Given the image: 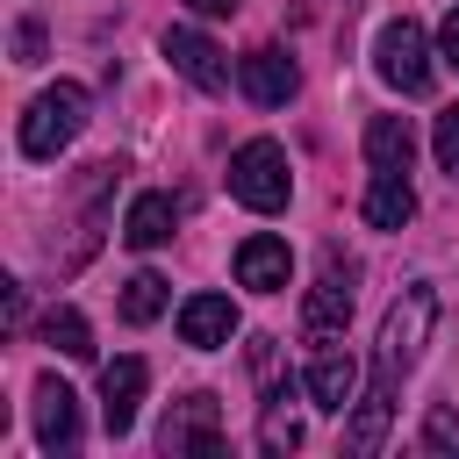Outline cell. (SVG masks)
I'll use <instances>...</instances> for the list:
<instances>
[{
	"instance_id": "19",
	"label": "cell",
	"mask_w": 459,
	"mask_h": 459,
	"mask_svg": "<svg viewBox=\"0 0 459 459\" xmlns=\"http://www.w3.org/2000/svg\"><path fill=\"white\" fill-rule=\"evenodd\" d=\"M258 445H265V452H294V445H301V416L287 409V394H265V416H258Z\"/></svg>"
},
{
	"instance_id": "6",
	"label": "cell",
	"mask_w": 459,
	"mask_h": 459,
	"mask_svg": "<svg viewBox=\"0 0 459 459\" xmlns=\"http://www.w3.org/2000/svg\"><path fill=\"white\" fill-rule=\"evenodd\" d=\"M158 452H165V459H215V452H222V402H215V394L172 402V416H165V430H158Z\"/></svg>"
},
{
	"instance_id": "17",
	"label": "cell",
	"mask_w": 459,
	"mask_h": 459,
	"mask_svg": "<svg viewBox=\"0 0 459 459\" xmlns=\"http://www.w3.org/2000/svg\"><path fill=\"white\" fill-rule=\"evenodd\" d=\"M165 301H172V287H165L158 273H129V280H122V323H158Z\"/></svg>"
},
{
	"instance_id": "16",
	"label": "cell",
	"mask_w": 459,
	"mask_h": 459,
	"mask_svg": "<svg viewBox=\"0 0 459 459\" xmlns=\"http://www.w3.org/2000/svg\"><path fill=\"white\" fill-rule=\"evenodd\" d=\"M416 215V186L402 179V172H373V186H366V222L373 230H402Z\"/></svg>"
},
{
	"instance_id": "5",
	"label": "cell",
	"mask_w": 459,
	"mask_h": 459,
	"mask_svg": "<svg viewBox=\"0 0 459 459\" xmlns=\"http://www.w3.org/2000/svg\"><path fill=\"white\" fill-rule=\"evenodd\" d=\"M373 65H380V79H387L394 93H430V43H423V29H416L409 14H394V22L373 36Z\"/></svg>"
},
{
	"instance_id": "11",
	"label": "cell",
	"mask_w": 459,
	"mask_h": 459,
	"mask_svg": "<svg viewBox=\"0 0 459 459\" xmlns=\"http://www.w3.org/2000/svg\"><path fill=\"white\" fill-rule=\"evenodd\" d=\"M237 280H244L251 294H280V287L294 280V251H287L280 237H244V244H237Z\"/></svg>"
},
{
	"instance_id": "24",
	"label": "cell",
	"mask_w": 459,
	"mask_h": 459,
	"mask_svg": "<svg viewBox=\"0 0 459 459\" xmlns=\"http://www.w3.org/2000/svg\"><path fill=\"white\" fill-rule=\"evenodd\" d=\"M194 14H237V0H186Z\"/></svg>"
},
{
	"instance_id": "10",
	"label": "cell",
	"mask_w": 459,
	"mask_h": 459,
	"mask_svg": "<svg viewBox=\"0 0 459 459\" xmlns=\"http://www.w3.org/2000/svg\"><path fill=\"white\" fill-rule=\"evenodd\" d=\"M36 445L43 452H72L79 445V394L65 380H36Z\"/></svg>"
},
{
	"instance_id": "21",
	"label": "cell",
	"mask_w": 459,
	"mask_h": 459,
	"mask_svg": "<svg viewBox=\"0 0 459 459\" xmlns=\"http://www.w3.org/2000/svg\"><path fill=\"white\" fill-rule=\"evenodd\" d=\"M423 445H430V452H459V416H452V409H430Z\"/></svg>"
},
{
	"instance_id": "4",
	"label": "cell",
	"mask_w": 459,
	"mask_h": 459,
	"mask_svg": "<svg viewBox=\"0 0 459 459\" xmlns=\"http://www.w3.org/2000/svg\"><path fill=\"white\" fill-rule=\"evenodd\" d=\"M351 280H359V265H351L344 251H323V280H316L308 301H301V337H308V351H316V344H344V323H351Z\"/></svg>"
},
{
	"instance_id": "1",
	"label": "cell",
	"mask_w": 459,
	"mask_h": 459,
	"mask_svg": "<svg viewBox=\"0 0 459 459\" xmlns=\"http://www.w3.org/2000/svg\"><path fill=\"white\" fill-rule=\"evenodd\" d=\"M430 323H437V294L416 280L394 294V308L380 316V344H373V387L359 402V416L344 423V452H380L387 445V409H394V380L423 359L430 344Z\"/></svg>"
},
{
	"instance_id": "13",
	"label": "cell",
	"mask_w": 459,
	"mask_h": 459,
	"mask_svg": "<svg viewBox=\"0 0 459 459\" xmlns=\"http://www.w3.org/2000/svg\"><path fill=\"white\" fill-rule=\"evenodd\" d=\"M294 86H301V72H294V57H287V50L258 43V50L244 57V93H251L258 108H280V100H294Z\"/></svg>"
},
{
	"instance_id": "15",
	"label": "cell",
	"mask_w": 459,
	"mask_h": 459,
	"mask_svg": "<svg viewBox=\"0 0 459 459\" xmlns=\"http://www.w3.org/2000/svg\"><path fill=\"white\" fill-rule=\"evenodd\" d=\"M172 222H179L172 194H136V201H129V215H122V237H129L136 251H158V244L172 237Z\"/></svg>"
},
{
	"instance_id": "25",
	"label": "cell",
	"mask_w": 459,
	"mask_h": 459,
	"mask_svg": "<svg viewBox=\"0 0 459 459\" xmlns=\"http://www.w3.org/2000/svg\"><path fill=\"white\" fill-rule=\"evenodd\" d=\"M344 7H359V0H344Z\"/></svg>"
},
{
	"instance_id": "3",
	"label": "cell",
	"mask_w": 459,
	"mask_h": 459,
	"mask_svg": "<svg viewBox=\"0 0 459 459\" xmlns=\"http://www.w3.org/2000/svg\"><path fill=\"white\" fill-rule=\"evenodd\" d=\"M79 129H86V86L57 79V86H43V93L29 100V115H22V151H29V158H57Z\"/></svg>"
},
{
	"instance_id": "14",
	"label": "cell",
	"mask_w": 459,
	"mask_h": 459,
	"mask_svg": "<svg viewBox=\"0 0 459 459\" xmlns=\"http://www.w3.org/2000/svg\"><path fill=\"white\" fill-rule=\"evenodd\" d=\"M366 158H373V172H409V158H416L409 115H373L366 122Z\"/></svg>"
},
{
	"instance_id": "8",
	"label": "cell",
	"mask_w": 459,
	"mask_h": 459,
	"mask_svg": "<svg viewBox=\"0 0 459 459\" xmlns=\"http://www.w3.org/2000/svg\"><path fill=\"white\" fill-rule=\"evenodd\" d=\"M165 57H172V72H179V79H194L201 93H222V86H230L222 50H215L201 29H186V22H179V29H165Z\"/></svg>"
},
{
	"instance_id": "2",
	"label": "cell",
	"mask_w": 459,
	"mask_h": 459,
	"mask_svg": "<svg viewBox=\"0 0 459 459\" xmlns=\"http://www.w3.org/2000/svg\"><path fill=\"white\" fill-rule=\"evenodd\" d=\"M230 194H237L251 215H280V208H287V194H294L287 151H280L273 136H251V143H237V158H230Z\"/></svg>"
},
{
	"instance_id": "20",
	"label": "cell",
	"mask_w": 459,
	"mask_h": 459,
	"mask_svg": "<svg viewBox=\"0 0 459 459\" xmlns=\"http://www.w3.org/2000/svg\"><path fill=\"white\" fill-rule=\"evenodd\" d=\"M430 151H437V165L459 179V108H445V115H437V129H430Z\"/></svg>"
},
{
	"instance_id": "23",
	"label": "cell",
	"mask_w": 459,
	"mask_h": 459,
	"mask_svg": "<svg viewBox=\"0 0 459 459\" xmlns=\"http://www.w3.org/2000/svg\"><path fill=\"white\" fill-rule=\"evenodd\" d=\"M437 50H445V65H452V72H459V7H452V14H445V29H437Z\"/></svg>"
},
{
	"instance_id": "22",
	"label": "cell",
	"mask_w": 459,
	"mask_h": 459,
	"mask_svg": "<svg viewBox=\"0 0 459 459\" xmlns=\"http://www.w3.org/2000/svg\"><path fill=\"white\" fill-rule=\"evenodd\" d=\"M36 57H43V29L22 22V29H14V65H36Z\"/></svg>"
},
{
	"instance_id": "12",
	"label": "cell",
	"mask_w": 459,
	"mask_h": 459,
	"mask_svg": "<svg viewBox=\"0 0 459 459\" xmlns=\"http://www.w3.org/2000/svg\"><path fill=\"white\" fill-rule=\"evenodd\" d=\"M230 330H237V301H230V294H186V301H179V337H186L194 351L230 344Z\"/></svg>"
},
{
	"instance_id": "7",
	"label": "cell",
	"mask_w": 459,
	"mask_h": 459,
	"mask_svg": "<svg viewBox=\"0 0 459 459\" xmlns=\"http://www.w3.org/2000/svg\"><path fill=\"white\" fill-rule=\"evenodd\" d=\"M308 402L323 416H344L359 402V359L344 344H316V359H308Z\"/></svg>"
},
{
	"instance_id": "9",
	"label": "cell",
	"mask_w": 459,
	"mask_h": 459,
	"mask_svg": "<svg viewBox=\"0 0 459 459\" xmlns=\"http://www.w3.org/2000/svg\"><path fill=\"white\" fill-rule=\"evenodd\" d=\"M143 359H115V366H100V423H108V437H122L129 423H136V402H143Z\"/></svg>"
},
{
	"instance_id": "18",
	"label": "cell",
	"mask_w": 459,
	"mask_h": 459,
	"mask_svg": "<svg viewBox=\"0 0 459 459\" xmlns=\"http://www.w3.org/2000/svg\"><path fill=\"white\" fill-rule=\"evenodd\" d=\"M43 344H57L65 359H93V330H86L79 308H50L43 316Z\"/></svg>"
}]
</instances>
